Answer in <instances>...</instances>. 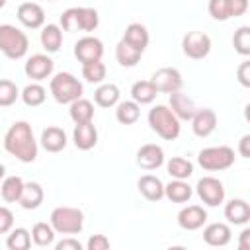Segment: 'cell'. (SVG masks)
I'll return each instance as SVG.
<instances>
[{
    "label": "cell",
    "instance_id": "cell-45",
    "mask_svg": "<svg viewBox=\"0 0 250 250\" xmlns=\"http://www.w3.org/2000/svg\"><path fill=\"white\" fill-rule=\"evenodd\" d=\"M55 250H82V244L76 238L66 236V238H62L61 242L55 244Z\"/></svg>",
    "mask_w": 250,
    "mask_h": 250
},
{
    "label": "cell",
    "instance_id": "cell-46",
    "mask_svg": "<svg viewBox=\"0 0 250 250\" xmlns=\"http://www.w3.org/2000/svg\"><path fill=\"white\" fill-rule=\"evenodd\" d=\"M238 154L242 158H250V135H242L238 141Z\"/></svg>",
    "mask_w": 250,
    "mask_h": 250
},
{
    "label": "cell",
    "instance_id": "cell-24",
    "mask_svg": "<svg viewBox=\"0 0 250 250\" xmlns=\"http://www.w3.org/2000/svg\"><path fill=\"white\" fill-rule=\"evenodd\" d=\"M121 39H123V41H127L129 45H133L135 49L145 51V49L148 47L150 35H148V29H146L143 23L133 21V23H129V25L125 27V31H123V37H121Z\"/></svg>",
    "mask_w": 250,
    "mask_h": 250
},
{
    "label": "cell",
    "instance_id": "cell-38",
    "mask_svg": "<svg viewBox=\"0 0 250 250\" xmlns=\"http://www.w3.org/2000/svg\"><path fill=\"white\" fill-rule=\"evenodd\" d=\"M18 98H20V90H18L16 82H12L8 78H0V107L14 105Z\"/></svg>",
    "mask_w": 250,
    "mask_h": 250
},
{
    "label": "cell",
    "instance_id": "cell-12",
    "mask_svg": "<svg viewBox=\"0 0 250 250\" xmlns=\"http://www.w3.org/2000/svg\"><path fill=\"white\" fill-rule=\"evenodd\" d=\"M53 70H55V62L49 55H43V53H35L31 55L25 64H23V72L27 78H31L33 82H41V80H47L53 76Z\"/></svg>",
    "mask_w": 250,
    "mask_h": 250
},
{
    "label": "cell",
    "instance_id": "cell-16",
    "mask_svg": "<svg viewBox=\"0 0 250 250\" xmlns=\"http://www.w3.org/2000/svg\"><path fill=\"white\" fill-rule=\"evenodd\" d=\"M137 164L143 170H156L164 164V150L160 145L154 143H146L137 150Z\"/></svg>",
    "mask_w": 250,
    "mask_h": 250
},
{
    "label": "cell",
    "instance_id": "cell-50",
    "mask_svg": "<svg viewBox=\"0 0 250 250\" xmlns=\"http://www.w3.org/2000/svg\"><path fill=\"white\" fill-rule=\"evenodd\" d=\"M49 2H55V0H49Z\"/></svg>",
    "mask_w": 250,
    "mask_h": 250
},
{
    "label": "cell",
    "instance_id": "cell-11",
    "mask_svg": "<svg viewBox=\"0 0 250 250\" xmlns=\"http://www.w3.org/2000/svg\"><path fill=\"white\" fill-rule=\"evenodd\" d=\"M74 57L78 59V62L88 64V62H96L102 61L104 57V43L102 39L94 37V35H84L74 43Z\"/></svg>",
    "mask_w": 250,
    "mask_h": 250
},
{
    "label": "cell",
    "instance_id": "cell-29",
    "mask_svg": "<svg viewBox=\"0 0 250 250\" xmlns=\"http://www.w3.org/2000/svg\"><path fill=\"white\" fill-rule=\"evenodd\" d=\"M119 96H121L119 88H117L115 84L107 82V84H100V86L96 88V92H94V102H96V105H100V107H113V105H117Z\"/></svg>",
    "mask_w": 250,
    "mask_h": 250
},
{
    "label": "cell",
    "instance_id": "cell-21",
    "mask_svg": "<svg viewBox=\"0 0 250 250\" xmlns=\"http://www.w3.org/2000/svg\"><path fill=\"white\" fill-rule=\"evenodd\" d=\"M225 219L230 223V225H246L250 221V205L246 199H230L227 205H225Z\"/></svg>",
    "mask_w": 250,
    "mask_h": 250
},
{
    "label": "cell",
    "instance_id": "cell-30",
    "mask_svg": "<svg viewBox=\"0 0 250 250\" xmlns=\"http://www.w3.org/2000/svg\"><path fill=\"white\" fill-rule=\"evenodd\" d=\"M141 57H143V51H139V49H135L133 45H129L127 41H119L117 43V47H115V59H117V62L121 64V66H125V68H131V66H137V62L141 61Z\"/></svg>",
    "mask_w": 250,
    "mask_h": 250
},
{
    "label": "cell",
    "instance_id": "cell-49",
    "mask_svg": "<svg viewBox=\"0 0 250 250\" xmlns=\"http://www.w3.org/2000/svg\"><path fill=\"white\" fill-rule=\"evenodd\" d=\"M6 2H8V0H0V8H4V6H6Z\"/></svg>",
    "mask_w": 250,
    "mask_h": 250
},
{
    "label": "cell",
    "instance_id": "cell-15",
    "mask_svg": "<svg viewBox=\"0 0 250 250\" xmlns=\"http://www.w3.org/2000/svg\"><path fill=\"white\" fill-rule=\"evenodd\" d=\"M207 223V211L201 205H186L178 213V225L184 230H199Z\"/></svg>",
    "mask_w": 250,
    "mask_h": 250
},
{
    "label": "cell",
    "instance_id": "cell-31",
    "mask_svg": "<svg viewBox=\"0 0 250 250\" xmlns=\"http://www.w3.org/2000/svg\"><path fill=\"white\" fill-rule=\"evenodd\" d=\"M156 88L150 80H139L131 86V100L137 102L139 105H146V104H152L154 98H156Z\"/></svg>",
    "mask_w": 250,
    "mask_h": 250
},
{
    "label": "cell",
    "instance_id": "cell-34",
    "mask_svg": "<svg viewBox=\"0 0 250 250\" xmlns=\"http://www.w3.org/2000/svg\"><path fill=\"white\" fill-rule=\"evenodd\" d=\"M55 229L51 227V223H35L31 229V242L35 246H53L55 244Z\"/></svg>",
    "mask_w": 250,
    "mask_h": 250
},
{
    "label": "cell",
    "instance_id": "cell-6",
    "mask_svg": "<svg viewBox=\"0 0 250 250\" xmlns=\"http://www.w3.org/2000/svg\"><path fill=\"white\" fill-rule=\"evenodd\" d=\"M49 90L57 104H72L82 98L84 86L72 72H57L49 82Z\"/></svg>",
    "mask_w": 250,
    "mask_h": 250
},
{
    "label": "cell",
    "instance_id": "cell-13",
    "mask_svg": "<svg viewBox=\"0 0 250 250\" xmlns=\"http://www.w3.org/2000/svg\"><path fill=\"white\" fill-rule=\"evenodd\" d=\"M191 121V131L195 137H209L215 129H217V113L211 109V107H197L193 117L189 119Z\"/></svg>",
    "mask_w": 250,
    "mask_h": 250
},
{
    "label": "cell",
    "instance_id": "cell-20",
    "mask_svg": "<svg viewBox=\"0 0 250 250\" xmlns=\"http://www.w3.org/2000/svg\"><path fill=\"white\" fill-rule=\"evenodd\" d=\"M137 188L146 201H160L164 197V184L158 176H152V174L141 176L137 182Z\"/></svg>",
    "mask_w": 250,
    "mask_h": 250
},
{
    "label": "cell",
    "instance_id": "cell-39",
    "mask_svg": "<svg viewBox=\"0 0 250 250\" xmlns=\"http://www.w3.org/2000/svg\"><path fill=\"white\" fill-rule=\"evenodd\" d=\"M232 45H234V51L242 57H248L250 55V25H240L234 35H232Z\"/></svg>",
    "mask_w": 250,
    "mask_h": 250
},
{
    "label": "cell",
    "instance_id": "cell-33",
    "mask_svg": "<svg viewBox=\"0 0 250 250\" xmlns=\"http://www.w3.org/2000/svg\"><path fill=\"white\" fill-rule=\"evenodd\" d=\"M166 170L174 180H188L193 174V164L184 156H172L166 162Z\"/></svg>",
    "mask_w": 250,
    "mask_h": 250
},
{
    "label": "cell",
    "instance_id": "cell-43",
    "mask_svg": "<svg viewBox=\"0 0 250 250\" xmlns=\"http://www.w3.org/2000/svg\"><path fill=\"white\" fill-rule=\"evenodd\" d=\"M227 2H229L230 18H238L248 12V0H227Z\"/></svg>",
    "mask_w": 250,
    "mask_h": 250
},
{
    "label": "cell",
    "instance_id": "cell-14",
    "mask_svg": "<svg viewBox=\"0 0 250 250\" xmlns=\"http://www.w3.org/2000/svg\"><path fill=\"white\" fill-rule=\"evenodd\" d=\"M20 23L27 29H39L45 25V10L37 2H23L18 6L16 12Z\"/></svg>",
    "mask_w": 250,
    "mask_h": 250
},
{
    "label": "cell",
    "instance_id": "cell-26",
    "mask_svg": "<svg viewBox=\"0 0 250 250\" xmlns=\"http://www.w3.org/2000/svg\"><path fill=\"white\" fill-rule=\"evenodd\" d=\"M191 195L193 189L186 180H172L170 184L164 186V197L170 199L172 203H188Z\"/></svg>",
    "mask_w": 250,
    "mask_h": 250
},
{
    "label": "cell",
    "instance_id": "cell-41",
    "mask_svg": "<svg viewBox=\"0 0 250 250\" xmlns=\"http://www.w3.org/2000/svg\"><path fill=\"white\" fill-rule=\"evenodd\" d=\"M12 229H14V213L8 207L0 205V234H8Z\"/></svg>",
    "mask_w": 250,
    "mask_h": 250
},
{
    "label": "cell",
    "instance_id": "cell-5",
    "mask_svg": "<svg viewBox=\"0 0 250 250\" xmlns=\"http://www.w3.org/2000/svg\"><path fill=\"white\" fill-rule=\"evenodd\" d=\"M29 49V37L16 25L2 23L0 25V53L12 61L23 59Z\"/></svg>",
    "mask_w": 250,
    "mask_h": 250
},
{
    "label": "cell",
    "instance_id": "cell-42",
    "mask_svg": "<svg viewBox=\"0 0 250 250\" xmlns=\"http://www.w3.org/2000/svg\"><path fill=\"white\" fill-rule=\"evenodd\" d=\"M111 244H109V238L105 234H92L86 242V248L88 250H107Z\"/></svg>",
    "mask_w": 250,
    "mask_h": 250
},
{
    "label": "cell",
    "instance_id": "cell-10",
    "mask_svg": "<svg viewBox=\"0 0 250 250\" xmlns=\"http://www.w3.org/2000/svg\"><path fill=\"white\" fill-rule=\"evenodd\" d=\"M150 82L154 84L158 94H172V92L182 90V86H184L182 72L174 66H162V68L154 70L150 76Z\"/></svg>",
    "mask_w": 250,
    "mask_h": 250
},
{
    "label": "cell",
    "instance_id": "cell-17",
    "mask_svg": "<svg viewBox=\"0 0 250 250\" xmlns=\"http://www.w3.org/2000/svg\"><path fill=\"white\" fill-rule=\"evenodd\" d=\"M170 96V100H168V107L172 109V113L180 119V121H189L191 117H193V113H195V102L188 96V94H184L182 90H178V92H172V94H168Z\"/></svg>",
    "mask_w": 250,
    "mask_h": 250
},
{
    "label": "cell",
    "instance_id": "cell-25",
    "mask_svg": "<svg viewBox=\"0 0 250 250\" xmlns=\"http://www.w3.org/2000/svg\"><path fill=\"white\" fill-rule=\"evenodd\" d=\"M39 41H41V47L47 53H57L61 49V45H62V27L57 25V23L43 25L41 35H39Z\"/></svg>",
    "mask_w": 250,
    "mask_h": 250
},
{
    "label": "cell",
    "instance_id": "cell-35",
    "mask_svg": "<svg viewBox=\"0 0 250 250\" xmlns=\"http://www.w3.org/2000/svg\"><path fill=\"white\" fill-rule=\"evenodd\" d=\"M20 98H21V102H23L25 105H29V107H37V105H41V104L45 102V98H47V90H45L39 82H31V84H27V86L20 92Z\"/></svg>",
    "mask_w": 250,
    "mask_h": 250
},
{
    "label": "cell",
    "instance_id": "cell-48",
    "mask_svg": "<svg viewBox=\"0 0 250 250\" xmlns=\"http://www.w3.org/2000/svg\"><path fill=\"white\" fill-rule=\"evenodd\" d=\"M6 178V168H4V164H0V182Z\"/></svg>",
    "mask_w": 250,
    "mask_h": 250
},
{
    "label": "cell",
    "instance_id": "cell-32",
    "mask_svg": "<svg viewBox=\"0 0 250 250\" xmlns=\"http://www.w3.org/2000/svg\"><path fill=\"white\" fill-rule=\"evenodd\" d=\"M23 180L20 176H8L2 180V186H0V195L6 203H18L20 201V195H21V189H23Z\"/></svg>",
    "mask_w": 250,
    "mask_h": 250
},
{
    "label": "cell",
    "instance_id": "cell-28",
    "mask_svg": "<svg viewBox=\"0 0 250 250\" xmlns=\"http://www.w3.org/2000/svg\"><path fill=\"white\" fill-rule=\"evenodd\" d=\"M141 117V105L133 100H125V102H117L115 105V119L121 125H133L137 123Z\"/></svg>",
    "mask_w": 250,
    "mask_h": 250
},
{
    "label": "cell",
    "instance_id": "cell-4",
    "mask_svg": "<svg viewBox=\"0 0 250 250\" xmlns=\"http://www.w3.org/2000/svg\"><path fill=\"white\" fill-rule=\"evenodd\" d=\"M51 227L55 229L57 234H78L84 229V213L78 207H68V205H61L55 207L51 211L49 217Z\"/></svg>",
    "mask_w": 250,
    "mask_h": 250
},
{
    "label": "cell",
    "instance_id": "cell-36",
    "mask_svg": "<svg viewBox=\"0 0 250 250\" xmlns=\"http://www.w3.org/2000/svg\"><path fill=\"white\" fill-rule=\"evenodd\" d=\"M6 246L10 250H27L31 246V232L23 227L12 229L8 238H6Z\"/></svg>",
    "mask_w": 250,
    "mask_h": 250
},
{
    "label": "cell",
    "instance_id": "cell-19",
    "mask_svg": "<svg viewBox=\"0 0 250 250\" xmlns=\"http://www.w3.org/2000/svg\"><path fill=\"white\" fill-rule=\"evenodd\" d=\"M72 141H74V146L80 148V150H90L98 145V129L96 125L90 121V123H78L72 131Z\"/></svg>",
    "mask_w": 250,
    "mask_h": 250
},
{
    "label": "cell",
    "instance_id": "cell-2",
    "mask_svg": "<svg viewBox=\"0 0 250 250\" xmlns=\"http://www.w3.org/2000/svg\"><path fill=\"white\" fill-rule=\"evenodd\" d=\"M100 25V16L96 8H88V6H74L62 12L61 16V27L62 31H96V27Z\"/></svg>",
    "mask_w": 250,
    "mask_h": 250
},
{
    "label": "cell",
    "instance_id": "cell-3",
    "mask_svg": "<svg viewBox=\"0 0 250 250\" xmlns=\"http://www.w3.org/2000/svg\"><path fill=\"white\" fill-rule=\"evenodd\" d=\"M146 119H148L150 129H152L160 139H164V141H174V139L180 137V131H182L180 119L172 113V109H170L168 105H162V104L154 105V107L148 111Z\"/></svg>",
    "mask_w": 250,
    "mask_h": 250
},
{
    "label": "cell",
    "instance_id": "cell-40",
    "mask_svg": "<svg viewBox=\"0 0 250 250\" xmlns=\"http://www.w3.org/2000/svg\"><path fill=\"white\" fill-rule=\"evenodd\" d=\"M207 12L213 20L217 21H227L230 20V12H229V2L227 0H209L207 4Z\"/></svg>",
    "mask_w": 250,
    "mask_h": 250
},
{
    "label": "cell",
    "instance_id": "cell-37",
    "mask_svg": "<svg viewBox=\"0 0 250 250\" xmlns=\"http://www.w3.org/2000/svg\"><path fill=\"white\" fill-rule=\"evenodd\" d=\"M105 74H107V68L102 61L82 64V78L90 84H102L105 80Z\"/></svg>",
    "mask_w": 250,
    "mask_h": 250
},
{
    "label": "cell",
    "instance_id": "cell-7",
    "mask_svg": "<svg viewBox=\"0 0 250 250\" xmlns=\"http://www.w3.org/2000/svg\"><path fill=\"white\" fill-rule=\"evenodd\" d=\"M197 164L207 172H223L234 164V150L227 145L201 148L197 154Z\"/></svg>",
    "mask_w": 250,
    "mask_h": 250
},
{
    "label": "cell",
    "instance_id": "cell-8",
    "mask_svg": "<svg viewBox=\"0 0 250 250\" xmlns=\"http://www.w3.org/2000/svg\"><path fill=\"white\" fill-rule=\"evenodd\" d=\"M195 193L207 207H219L225 201V186L215 176H203L195 186Z\"/></svg>",
    "mask_w": 250,
    "mask_h": 250
},
{
    "label": "cell",
    "instance_id": "cell-9",
    "mask_svg": "<svg viewBox=\"0 0 250 250\" xmlns=\"http://www.w3.org/2000/svg\"><path fill=\"white\" fill-rule=\"evenodd\" d=\"M182 51L188 59L201 61L211 53V37L203 31H188L182 37Z\"/></svg>",
    "mask_w": 250,
    "mask_h": 250
},
{
    "label": "cell",
    "instance_id": "cell-47",
    "mask_svg": "<svg viewBox=\"0 0 250 250\" xmlns=\"http://www.w3.org/2000/svg\"><path fill=\"white\" fill-rule=\"evenodd\" d=\"M238 248H240V250H250V229H244V230L240 232Z\"/></svg>",
    "mask_w": 250,
    "mask_h": 250
},
{
    "label": "cell",
    "instance_id": "cell-27",
    "mask_svg": "<svg viewBox=\"0 0 250 250\" xmlns=\"http://www.w3.org/2000/svg\"><path fill=\"white\" fill-rule=\"evenodd\" d=\"M70 109H68V115L70 119L74 121V125L78 123H90L94 119V104L86 98H78L74 100L72 104H68Z\"/></svg>",
    "mask_w": 250,
    "mask_h": 250
},
{
    "label": "cell",
    "instance_id": "cell-22",
    "mask_svg": "<svg viewBox=\"0 0 250 250\" xmlns=\"http://www.w3.org/2000/svg\"><path fill=\"white\" fill-rule=\"evenodd\" d=\"M39 143H41V146H43L47 152H61V150H64V146H66V133H64L61 127L51 125V127L43 129Z\"/></svg>",
    "mask_w": 250,
    "mask_h": 250
},
{
    "label": "cell",
    "instance_id": "cell-1",
    "mask_svg": "<svg viewBox=\"0 0 250 250\" xmlns=\"http://www.w3.org/2000/svg\"><path fill=\"white\" fill-rule=\"evenodd\" d=\"M4 148L20 162H33L37 158L39 145L33 137V129L27 121H16L4 135Z\"/></svg>",
    "mask_w": 250,
    "mask_h": 250
},
{
    "label": "cell",
    "instance_id": "cell-23",
    "mask_svg": "<svg viewBox=\"0 0 250 250\" xmlns=\"http://www.w3.org/2000/svg\"><path fill=\"white\" fill-rule=\"evenodd\" d=\"M45 199V191L43 188L37 184V182H25L23 184V189H21V195H20V205L27 211H33L37 209Z\"/></svg>",
    "mask_w": 250,
    "mask_h": 250
},
{
    "label": "cell",
    "instance_id": "cell-44",
    "mask_svg": "<svg viewBox=\"0 0 250 250\" xmlns=\"http://www.w3.org/2000/svg\"><path fill=\"white\" fill-rule=\"evenodd\" d=\"M236 78H238L240 86L250 88V61L240 62V66L236 68Z\"/></svg>",
    "mask_w": 250,
    "mask_h": 250
},
{
    "label": "cell",
    "instance_id": "cell-18",
    "mask_svg": "<svg viewBox=\"0 0 250 250\" xmlns=\"http://www.w3.org/2000/svg\"><path fill=\"white\" fill-rule=\"evenodd\" d=\"M230 238H232V230L227 223H211L203 229V240L209 246H215V248L227 246Z\"/></svg>",
    "mask_w": 250,
    "mask_h": 250
}]
</instances>
